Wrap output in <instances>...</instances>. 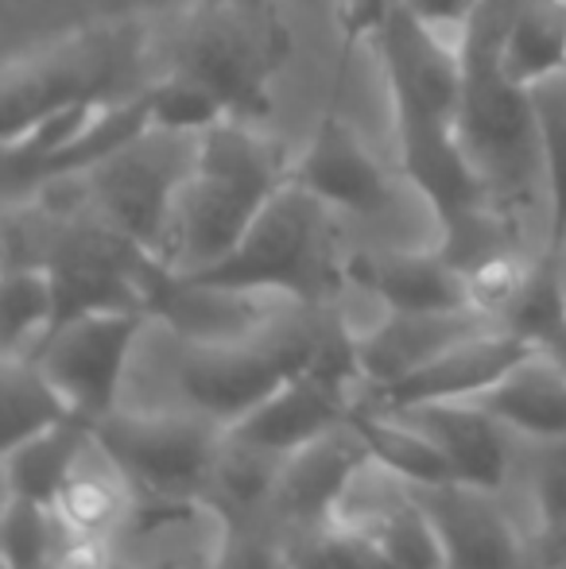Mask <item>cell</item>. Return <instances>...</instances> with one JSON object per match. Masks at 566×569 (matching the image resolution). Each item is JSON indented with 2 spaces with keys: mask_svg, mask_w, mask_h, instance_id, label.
Masks as SVG:
<instances>
[{
  "mask_svg": "<svg viewBox=\"0 0 566 569\" xmlns=\"http://www.w3.org/2000/svg\"><path fill=\"white\" fill-rule=\"evenodd\" d=\"M536 349L539 345H532L520 333L505 330V326H493V330L474 333V338L446 349L443 357H435L419 372L396 380L393 388L377 391V396H365L361 403L404 407V403H438V399H477L497 380H505Z\"/></svg>",
  "mask_w": 566,
  "mask_h": 569,
  "instance_id": "obj_19",
  "label": "cell"
},
{
  "mask_svg": "<svg viewBox=\"0 0 566 569\" xmlns=\"http://www.w3.org/2000/svg\"><path fill=\"white\" fill-rule=\"evenodd\" d=\"M198 569H202V566H198Z\"/></svg>",
  "mask_w": 566,
  "mask_h": 569,
  "instance_id": "obj_36",
  "label": "cell"
},
{
  "mask_svg": "<svg viewBox=\"0 0 566 569\" xmlns=\"http://www.w3.org/2000/svg\"><path fill=\"white\" fill-rule=\"evenodd\" d=\"M365 396V383L354 376H341L334 368L310 365L307 372L291 376L284 388H276L265 403H257L241 422L229 427V435L249 446L272 453H295L299 446L330 435L354 419L357 403Z\"/></svg>",
  "mask_w": 566,
  "mask_h": 569,
  "instance_id": "obj_15",
  "label": "cell"
},
{
  "mask_svg": "<svg viewBox=\"0 0 566 569\" xmlns=\"http://www.w3.org/2000/svg\"><path fill=\"white\" fill-rule=\"evenodd\" d=\"M148 326L143 310H93L59 322L39 345L36 368L47 376L62 403L86 422H101L117 411L125 372Z\"/></svg>",
  "mask_w": 566,
  "mask_h": 569,
  "instance_id": "obj_10",
  "label": "cell"
},
{
  "mask_svg": "<svg viewBox=\"0 0 566 569\" xmlns=\"http://www.w3.org/2000/svg\"><path fill=\"white\" fill-rule=\"evenodd\" d=\"M416 20H424L427 28L443 31V28H466V20L474 16V8L481 0H400Z\"/></svg>",
  "mask_w": 566,
  "mask_h": 569,
  "instance_id": "obj_32",
  "label": "cell"
},
{
  "mask_svg": "<svg viewBox=\"0 0 566 569\" xmlns=\"http://www.w3.org/2000/svg\"><path fill=\"white\" fill-rule=\"evenodd\" d=\"M0 388H4V422H8V442H23V438L51 430L67 419H78L59 391L47 383V376L36 368L31 357H0Z\"/></svg>",
  "mask_w": 566,
  "mask_h": 569,
  "instance_id": "obj_29",
  "label": "cell"
},
{
  "mask_svg": "<svg viewBox=\"0 0 566 569\" xmlns=\"http://www.w3.org/2000/svg\"><path fill=\"white\" fill-rule=\"evenodd\" d=\"M566 322V252L544 248L532 256L528 276H524L520 291H516L513 307L505 310L500 326L532 345H544L555 330Z\"/></svg>",
  "mask_w": 566,
  "mask_h": 569,
  "instance_id": "obj_28",
  "label": "cell"
},
{
  "mask_svg": "<svg viewBox=\"0 0 566 569\" xmlns=\"http://www.w3.org/2000/svg\"><path fill=\"white\" fill-rule=\"evenodd\" d=\"M291 28L272 0H198L171 39V67L202 82L237 120H268Z\"/></svg>",
  "mask_w": 566,
  "mask_h": 569,
  "instance_id": "obj_5",
  "label": "cell"
},
{
  "mask_svg": "<svg viewBox=\"0 0 566 569\" xmlns=\"http://www.w3.org/2000/svg\"><path fill=\"white\" fill-rule=\"evenodd\" d=\"M497 492L505 496L532 547L566 527V435H516L513 461Z\"/></svg>",
  "mask_w": 566,
  "mask_h": 569,
  "instance_id": "obj_21",
  "label": "cell"
},
{
  "mask_svg": "<svg viewBox=\"0 0 566 569\" xmlns=\"http://www.w3.org/2000/svg\"><path fill=\"white\" fill-rule=\"evenodd\" d=\"M346 252L349 248L341 244V229L330 206L302 190L299 182H287L260 210L237 252L190 279L330 307L346 287Z\"/></svg>",
  "mask_w": 566,
  "mask_h": 569,
  "instance_id": "obj_6",
  "label": "cell"
},
{
  "mask_svg": "<svg viewBox=\"0 0 566 569\" xmlns=\"http://www.w3.org/2000/svg\"><path fill=\"white\" fill-rule=\"evenodd\" d=\"M400 0H346V12H341V51H338V67L349 70V59H354L357 43L365 36H377V28L385 23V16Z\"/></svg>",
  "mask_w": 566,
  "mask_h": 569,
  "instance_id": "obj_31",
  "label": "cell"
},
{
  "mask_svg": "<svg viewBox=\"0 0 566 569\" xmlns=\"http://www.w3.org/2000/svg\"><path fill=\"white\" fill-rule=\"evenodd\" d=\"M377 47L385 59L396 120H458L461 101V54L446 47L435 28L396 4L377 28Z\"/></svg>",
  "mask_w": 566,
  "mask_h": 569,
  "instance_id": "obj_13",
  "label": "cell"
},
{
  "mask_svg": "<svg viewBox=\"0 0 566 569\" xmlns=\"http://www.w3.org/2000/svg\"><path fill=\"white\" fill-rule=\"evenodd\" d=\"M93 435L129 472L140 500L156 503H202L226 446V427L195 415L113 411L93 422Z\"/></svg>",
  "mask_w": 566,
  "mask_h": 569,
  "instance_id": "obj_8",
  "label": "cell"
},
{
  "mask_svg": "<svg viewBox=\"0 0 566 569\" xmlns=\"http://www.w3.org/2000/svg\"><path fill=\"white\" fill-rule=\"evenodd\" d=\"M295 179L284 143L252 120L226 117L198 136V167L179 190L163 244V268L202 276L237 252L268 202Z\"/></svg>",
  "mask_w": 566,
  "mask_h": 569,
  "instance_id": "obj_3",
  "label": "cell"
},
{
  "mask_svg": "<svg viewBox=\"0 0 566 569\" xmlns=\"http://www.w3.org/2000/svg\"><path fill=\"white\" fill-rule=\"evenodd\" d=\"M148 117L151 128L179 136H202L206 128H214L218 120H226V106L206 90L202 82H195L190 74L167 70L163 78L148 82Z\"/></svg>",
  "mask_w": 566,
  "mask_h": 569,
  "instance_id": "obj_30",
  "label": "cell"
},
{
  "mask_svg": "<svg viewBox=\"0 0 566 569\" xmlns=\"http://www.w3.org/2000/svg\"><path fill=\"white\" fill-rule=\"evenodd\" d=\"M373 407L396 415L404 427L424 435L446 461L450 480L500 488L508 461H513L516 435L497 415L485 411L481 403H474V399H438V403H404V407L373 403Z\"/></svg>",
  "mask_w": 566,
  "mask_h": 569,
  "instance_id": "obj_17",
  "label": "cell"
},
{
  "mask_svg": "<svg viewBox=\"0 0 566 569\" xmlns=\"http://www.w3.org/2000/svg\"><path fill=\"white\" fill-rule=\"evenodd\" d=\"M346 279L377 295L388 310L469 307L466 276L435 244H369L346 252Z\"/></svg>",
  "mask_w": 566,
  "mask_h": 569,
  "instance_id": "obj_18",
  "label": "cell"
},
{
  "mask_svg": "<svg viewBox=\"0 0 566 569\" xmlns=\"http://www.w3.org/2000/svg\"><path fill=\"white\" fill-rule=\"evenodd\" d=\"M137 503L140 496L132 488L129 472L117 465V457L90 430V438L78 450L67 480H62V492L54 496L51 508L59 511V519L78 539H86L90 547L109 550L129 531L132 516H137Z\"/></svg>",
  "mask_w": 566,
  "mask_h": 569,
  "instance_id": "obj_20",
  "label": "cell"
},
{
  "mask_svg": "<svg viewBox=\"0 0 566 569\" xmlns=\"http://www.w3.org/2000/svg\"><path fill=\"white\" fill-rule=\"evenodd\" d=\"M544 569H566V562H555V566H544Z\"/></svg>",
  "mask_w": 566,
  "mask_h": 569,
  "instance_id": "obj_35",
  "label": "cell"
},
{
  "mask_svg": "<svg viewBox=\"0 0 566 569\" xmlns=\"http://www.w3.org/2000/svg\"><path fill=\"white\" fill-rule=\"evenodd\" d=\"M148 23L137 16L106 20L59 39L4 70V143L67 106H117L148 90Z\"/></svg>",
  "mask_w": 566,
  "mask_h": 569,
  "instance_id": "obj_4",
  "label": "cell"
},
{
  "mask_svg": "<svg viewBox=\"0 0 566 569\" xmlns=\"http://www.w3.org/2000/svg\"><path fill=\"white\" fill-rule=\"evenodd\" d=\"M326 531L369 569H443V550L416 485L373 453L349 477Z\"/></svg>",
  "mask_w": 566,
  "mask_h": 569,
  "instance_id": "obj_9",
  "label": "cell"
},
{
  "mask_svg": "<svg viewBox=\"0 0 566 569\" xmlns=\"http://www.w3.org/2000/svg\"><path fill=\"white\" fill-rule=\"evenodd\" d=\"M474 403H481L489 415H497L513 435H566V372L544 349L524 357L505 380H497L489 391H481Z\"/></svg>",
  "mask_w": 566,
  "mask_h": 569,
  "instance_id": "obj_22",
  "label": "cell"
},
{
  "mask_svg": "<svg viewBox=\"0 0 566 569\" xmlns=\"http://www.w3.org/2000/svg\"><path fill=\"white\" fill-rule=\"evenodd\" d=\"M539 349H544L547 352V357H552L555 360V365H559L563 368V372H566V322L559 326V330H555L552 333V338H547L544 345H539Z\"/></svg>",
  "mask_w": 566,
  "mask_h": 569,
  "instance_id": "obj_34",
  "label": "cell"
},
{
  "mask_svg": "<svg viewBox=\"0 0 566 569\" xmlns=\"http://www.w3.org/2000/svg\"><path fill=\"white\" fill-rule=\"evenodd\" d=\"M566 562V527H559L555 535H547L544 542H536V569Z\"/></svg>",
  "mask_w": 566,
  "mask_h": 569,
  "instance_id": "obj_33",
  "label": "cell"
},
{
  "mask_svg": "<svg viewBox=\"0 0 566 569\" xmlns=\"http://www.w3.org/2000/svg\"><path fill=\"white\" fill-rule=\"evenodd\" d=\"M513 12L516 0H481L461 28V101L454 132L481 174L489 206L505 218L516 240L539 256L544 244L532 237V221L539 213L547 218V182L536 109L528 86L516 82L500 62Z\"/></svg>",
  "mask_w": 566,
  "mask_h": 569,
  "instance_id": "obj_2",
  "label": "cell"
},
{
  "mask_svg": "<svg viewBox=\"0 0 566 569\" xmlns=\"http://www.w3.org/2000/svg\"><path fill=\"white\" fill-rule=\"evenodd\" d=\"M547 182V248L566 252V70L528 86Z\"/></svg>",
  "mask_w": 566,
  "mask_h": 569,
  "instance_id": "obj_27",
  "label": "cell"
},
{
  "mask_svg": "<svg viewBox=\"0 0 566 569\" xmlns=\"http://www.w3.org/2000/svg\"><path fill=\"white\" fill-rule=\"evenodd\" d=\"M341 86H346V67H334L326 113L318 120L310 148L302 151V159H295L291 182L322 198L334 213L365 221L385 218L393 206V182L377 163V156L365 148L354 120L341 113Z\"/></svg>",
  "mask_w": 566,
  "mask_h": 569,
  "instance_id": "obj_12",
  "label": "cell"
},
{
  "mask_svg": "<svg viewBox=\"0 0 566 569\" xmlns=\"http://www.w3.org/2000/svg\"><path fill=\"white\" fill-rule=\"evenodd\" d=\"M93 422L86 419H67L51 430L23 438V442L4 446V500H36V503H54V496L62 492L70 465H75L78 450L90 438Z\"/></svg>",
  "mask_w": 566,
  "mask_h": 569,
  "instance_id": "obj_24",
  "label": "cell"
},
{
  "mask_svg": "<svg viewBox=\"0 0 566 569\" xmlns=\"http://www.w3.org/2000/svg\"><path fill=\"white\" fill-rule=\"evenodd\" d=\"M198 167V136L148 128L117 156L82 174L90 206L151 256H163L171 210ZM163 263V260H159Z\"/></svg>",
  "mask_w": 566,
  "mask_h": 569,
  "instance_id": "obj_7",
  "label": "cell"
},
{
  "mask_svg": "<svg viewBox=\"0 0 566 569\" xmlns=\"http://www.w3.org/2000/svg\"><path fill=\"white\" fill-rule=\"evenodd\" d=\"M435 527L443 569H536V547L497 488L469 480H411Z\"/></svg>",
  "mask_w": 566,
  "mask_h": 569,
  "instance_id": "obj_11",
  "label": "cell"
},
{
  "mask_svg": "<svg viewBox=\"0 0 566 569\" xmlns=\"http://www.w3.org/2000/svg\"><path fill=\"white\" fill-rule=\"evenodd\" d=\"M4 345L0 357H36L59 326V295L47 268H4Z\"/></svg>",
  "mask_w": 566,
  "mask_h": 569,
  "instance_id": "obj_26",
  "label": "cell"
},
{
  "mask_svg": "<svg viewBox=\"0 0 566 569\" xmlns=\"http://www.w3.org/2000/svg\"><path fill=\"white\" fill-rule=\"evenodd\" d=\"M500 326L497 318L481 315L474 307L458 310H393L377 330H369L365 338L354 341L357 349V368H361L365 396L393 388L396 380L419 372L435 357H443L446 349L461 345L474 333H485ZM361 396V399H365Z\"/></svg>",
  "mask_w": 566,
  "mask_h": 569,
  "instance_id": "obj_16",
  "label": "cell"
},
{
  "mask_svg": "<svg viewBox=\"0 0 566 569\" xmlns=\"http://www.w3.org/2000/svg\"><path fill=\"white\" fill-rule=\"evenodd\" d=\"M500 62L520 86L566 70V0H516Z\"/></svg>",
  "mask_w": 566,
  "mask_h": 569,
  "instance_id": "obj_25",
  "label": "cell"
},
{
  "mask_svg": "<svg viewBox=\"0 0 566 569\" xmlns=\"http://www.w3.org/2000/svg\"><path fill=\"white\" fill-rule=\"evenodd\" d=\"M284 453L260 450L226 430V446L214 465L210 488H206V508L218 516V523H257L268 519L276 480H280Z\"/></svg>",
  "mask_w": 566,
  "mask_h": 569,
  "instance_id": "obj_23",
  "label": "cell"
},
{
  "mask_svg": "<svg viewBox=\"0 0 566 569\" xmlns=\"http://www.w3.org/2000/svg\"><path fill=\"white\" fill-rule=\"evenodd\" d=\"M338 322L334 302L315 307L291 299L245 338L195 341L148 315L117 411L195 415L229 430L291 376L307 372Z\"/></svg>",
  "mask_w": 566,
  "mask_h": 569,
  "instance_id": "obj_1",
  "label": "cell"
},
{
  "mask_svg": "<svg viewBox=\"0 0 566 569\" xmlns=\"http://www.w3.org/2000/svg\"><path fill=\"white\" fill-rule=\"evenodd\" d=\"M373 450L365 442L361 427L354 419L315 442L299 446L284 457L280 480H276L272 503H268V523L280 527L287 539L307 542L330 527V511L338 496L346 492L349 477Z\"/></svg>",
  "mask_w": 566,
  "mask_h": 569,
  "instance_id": "obj_14",
  "label": "cell"
}]
</instances>
